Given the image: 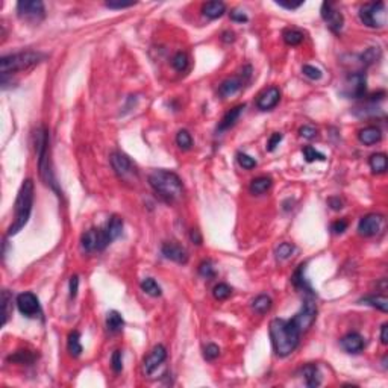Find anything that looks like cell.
<instances>
[{
  "instance_id": "cell-1",
  "label": "cell",
  "mask_w": 388,
  "mask_h": 388,
  "mask_svg": "<svg viewBox=\"0 0 388 388\" xmlns=\"http://www.w3.org/2000/svg\"><path fill=\"white\" fill-rule=\"evenodd\" d=\"M270 338L276 355L285 358L296 350L300 332L291 320L273 319L270 322Z\"/></svg>"
},
{
  "instance_id": "cell-2",
  "label": "cell",
  "mask_w": 388,
  "mask_h": 388,
  "mask_svg": "<svg viewBox=\"0 0 388 388\" xmlns=\"http://www.w3.org/2000/svg\"><path fill=\"white\" fill-rule=\"evenodd\" d=\"M149 184L159 197L173 203L184 196V185L181 178L168 170H155L149 175Z\"/></svg>"
},
{
  "instance_id": "cell-3",
  "label": "cell",
  "mask_w": 388,
  "mask_h": 388,
  "mask_svg": "<svg viewBox=\"0 0 388 388\" xmlns=\"http://www.w3.org/2000/svg\"><path fill=\"white\" fill-rule=\"evenodd\" d=\"M32 205H34V182L32 179H26L18 191L15 206H14V222L8 228V235H15L26 226L32 212Z\"/></svg>"
},
{
  "instance_id": "cell-4",
  "label": "cell",
  "mask_w": 388,
  "mask_h": 388,
  "mask_svg": "<svg viewBox=\"0 0 388 388\" xmlns=\"http://www.w3.org/2000/svg\"><path fill=\"white\" fill-rule=\"evenodd\" d=\"M44 58H46V55H43L40 52H32V50L6 55L0 59V71H2V76H6L9 73L28 70V68L40 64Z\"/></svg>"
},
{
  "instance_id": "cell-5",
  "label": "cell",
  "mask_w": 388,
  "mask_h": 388,
  "mask_svg": "<svg viewBox=\"0 0 388 388\" xmlns=\"http://www.w3.org/2000/svg\"><path fill=\"white\" fill-rule=\"evenodd\" d=\"M35 150L38 156V168H40V176L43 181L50 185L52 188H56L53 173L50 170V162H48V134L46 128H40L35 132Z\"/></svg>"
},
{
  "instance_id": "cell-6",
  "label": "cell",
  "mask_w": 388,
  "mask_h": 388,
  "mask_svg": "<svg viewBox=\"0 0 388 388\" xmlns=\"http://www.w3.org/2000/svg\"><path fill=\"white\" fill-rule=\"evenodd\" d=\"M359 20L369 28H382L385 24V3H366L359 9Z\"/></svg>"
},
{
  "instance_id": "cell-7",
  "label": "cell",
  "mask_w": 388,
  "mask_h": 388,
  "mask_svg": "<svg viewBox=\"0 0 388 388\" xmlns=\"http://www.w3.org/2000/svg\"><path fill=\"white\" fill-rule=\"evenodd\" d=\"M17 14L21 20L38 24L46 17L44 3L40 0H21L17 3Z\"/></svg>"
},
{
  "instance_id": "cell-8",
  "label": "cell",
  "mask_w": 388,
  "mask_h": 388,
  "mask_svg": "<svg viewBox=\"0 0 388 388\" xmlns=\"http://www.w3.org/2000/svg\"><path fill=\"white\" fill-rule=\"evenodd\" d=\"M315 319H317V306H315V303L312 300L306 299L305 303L302 305L300 311L294 315L293 319H291V322L294 323V326L302 334V332L308 331L312 326Z\"/></svg>"
},
{
  "instance_id": "cell-9",
  "label": "cell",
  "mask_w": 388,
  "mask_h": 388,
  "mask_svg": "<svg viewBox=\"0 0 388 388\" xmlns=\"http://www.w3.org/2000/svg\"><path fill=\"white\" fill-rule=\"evenodd\" d=\"M17 308L18 311L28 319L38 317L41 314V306L38 302V297L34 293H21L17 296Z\"/></svg>"
},
{
  "instance_id": "cell-10",
  "label": "cell",
  "mask_w": 388,
  "mask_h": 388,
  "mask_svg": "<svg viewBox=\"0 0 388 388\" xmlns=\"http://www.w3.org/2000/svg\"><path fill=\"white\" fill-rule=\"evenodd\" d=\"M82 249L88 253L94 250H103L108 246V241L105 238L103 229H90L82 235Z\"/></svg>"
},
{
  "instance_id": "cell-11",
  "label": "cell",
  "mask_w": 388,
  "mask_h": 388,
  "mask_svg": "<svg viewBox=\"0 0 388 388\" xmlns=\"http://www.w3.org/2000/svg\"><path fill=\"white\" fill-rule=\"evenodd\" d=\"M366 90H367L366 75L361 71L350 73L346 79V94L349 97H353V99H359V97L366 94Z\"/></svg>"
},
{
  "instance_id": "cell-12",
  "label": "cell",
  "mask_w": 388,
  "mask_h": 388,
  "mask_svg": "<svg viewBox=\"0 0 388 388\" xmlns=\"http://www.w3.org/2000/svg\"><path fill=\"white\" fill-rule=\"evenodd\" d=\"M322 18L326 21L328 28H329L334 34H340V32H341L343 24H344V18H343V14H341V12L334 8L332 3L325 2V3L322 5Z\"/></svg>"
},
{
  "instance_id": "cell-13",
  "label": "cell",
  "mask_w": 388,
  "mask_h": 388,
  "mask_svg": "<svg viewBox=\"0 0 388 388\" xmlns=\"http://www.w3.org/2000/svg\"><path fill=\"white\" fill-rule=\"evenodd\" d=\"M382 225H384V217L381 214H367L359 220L358 231L364 237H373L381 231Z\"/></svg>"
},
{
  "instance_id": "cell-14",
  "label": "cell",
  "mask_w": 388,
  "mask_h": 388,
  "mask_svg": "<svg viewBox=\"0 0 388 388\" xmlns=\"http://www.w3.org/2000/svg\"><path fill=\"white\" fill-rule=\"evenodd\" d=\"M111 165L114 168V172L120 176V178H128L131 175L135 173V167L132 164V161L120 152H114L111 155Z\"/></svg>"
},
{
  "instance_id": "cell-15",
  "label": "cell",
  "mask_w": 388,
  "mask_h": 388,
  "mask_svg": "<svg viewBox=\"0 0 388 388\" xmlns=\"http://www.w3.org/2000/svg\"><path fill=\"white\" fill-rule=\"evenodd\" d=\"M165 358H167V350H165V347L162 346V344H158V346H155L152 350H150V353L147 355L144 358V372L147 373V375H152L161 364L165 361Z\"/></svg>"
},
{
  "instance_id": "cell-16",
  "label": "cell",
  "mask_w": 388,
  "mask_h": 388,
  "mask_svg": "<svg viewBox=\"0 0 388 388\" xmlns=\"http://www.w3.org/2000/svg\"><path fill=\"white\" fill-rule=\"evenodd\" d=\"M279 99H281V91L279 88L276 87H270L264 90L256 99V106L258 109L261 111H270L273 109L278 103H279Z\"/></svg>"
},
{
  "instance_id": "cell-17",
  "label": "cell",
  "mask_w": 388,
  "mask_h": 388,
  "mask_svg": "<svg viewBox=\"0 0 388 388\" xmlns=\"http://www.w3.org/2000/svg\"><path fill=\"white\" fill-rule=\"evenodd\" d=\"M161 252H162V255H164L167 259L175 261V262H178V264H187V261H188V253H187V250H185L182 246L176 244V242H164Z\"/></svg>"
},
{
  "instance_id": "cell-18",
  "label": "cell",
  "mask_w": 388,
  "mask_h": 388,
  "mask_svg": "<svg viewBox=\"0 0 388 388\" xmlns=\"http://www.w3.org/2000/svg\"><path fill=\"white\" fill-rule=\"evenodd\" d=\"M341 346L347 353H359L364 349V338L356 332L347 334L341 338Z\"/></svg>"
},
{
  "instance_id": "cell-19",
  "label": "cell",
  "mask_w": 388,
  "mask_h": 388,
  "mask_svg": "<svg viewBox=\"0 0 388 388\" xmlns=\"http://www.w3.org/2000/svg\"><path fill=\"white\" fill-rule=\"evenodd\" d=\"M242 85H244L242 78L234 76V78H229V79H226L220 84V87H218V93H220L222 97H231V96L237 94L242 88Z\"/></svg>"
},
{
  "instance_id": "cell-20",
  "label": "cell",
  "mask_w": 388,
  "mask_h": 388,
  "mask_svg": "<svg viewBox=\"0 0 388 388\" xmlns=\"http://www.w3.org/2000/svg\"><path fill=\"white\" fill-rule=\"evenodd\" d=\"M121 231H123V220H121L118 215H112L109 218L106 228L103 229V234H105V238L108 241V244H109V242H112L115 238L120 237Z\"/></svg>"
},
{
  "instance_id": "cell-21",
  "label": "cell",
  "mask_w": 388,
  "mask_h": 388,
  "mask_svg": "<svg viewBox=\"0 0 388 388\" xmlns=\"http://www.w3.org/2000/svg\"><path fill=\"white\" fill-rule=\"evenodd\" d=\"M302 375H303L305 382L309 388H315L322 384V375H320V370L315 364H306V366L302 369Z\"/></svg>"
},
{
  "instance_id": "cell-22",
  "label": "cell",
  "mask_w": 388,
  "mask_h": 388,
  "mask_svg": "<svg viewBox=\"0 0 388 388\" xmlns=\"http://www.w3.org/2000/svg\"><path fill=\"white\" fill-rule=\"evenodd\" d=\"M242 111H244V105H238V106L232 108L231 111H228L225 114V117L222 118L220 125H218V132H223V131L232 128L237 123V120L240 118V115L242 114Z\"/></svg>"
},
{
  "instance_id": "cell-23",
  "label": "cell",
  "mask_w": 388,
  "mask_h": 388,
  "mask_svg": "<svg viewBox=\"0 0 388 388\" xmlns=\"http://www.w3.org/2000/svg\"><path fill=\"white\" fill-rule=\"evenodd\" d=\"M358 138L362 144H366V146H372V144H376L381 141L382 138V132L379 128L376 126H367V128H364L359 131L358 134Z\"/></svg>"
},
{
  "instance_id": "cell-24",
  "label": "cell",
  "mask_w": 388,
  "mask_h": 388,
  "mask_svg": "<svg viewBox=\"0 0 388 388\" xmlns=\"http://www.w3.org/2000/svg\"><path fill=\"white\" fill-rule=\"evenodd\" d=\"M202 12H203L205 17H208L211 20L220 18L226 12V5L223 2H208V3L203 5Z\"/></svg>"
},
{
  "instance_id": "cell-25",
  "label": "cell",
  "mask_w": 388,
  "mask_h": 388,
  "mask_svg": "<svg viewBox=\"0 0 388 388\" xmlns=\"http://www.w3.org/2000/svg\"><path fill=\"white\" fill-rule=\"evenodd\" d=\"M125 326V320L121 317V314L117 311H109L106 315V328L109 332H118Z\"/></svg>"
},
{
  "instance_id": "cell-26",
  "label": "cell",
  "mask_w": 388,
  "mask_h": 388,
  "mask_svg": "<svg viewBox=\"0 0 388 388\" xmlns=\"http://www.w3.org/2000/svg\"><path fill=\"white\" fill-rule=\"evenodd\" d=\"M37 355L31 350H17L15 353L8 356L9 362H17V364H26V366H31L32 362H35Z\"/></svg>"
},
{
  "instance_id": "cell-27",
  "label": "cell",
  "mask_w": 388,
  "mask_h": 388,
  "mask_svg": "<svg viewBox=\"0 0 388 388\" xmlns=\"http://www.w3.org/2000/svg\"><path fill=\"white\" fill-rule=\"evenodd\" d=\"M67 347L68 352L71 353V356H79L82 353V344H81V334L78 331H73L68 335V341H67Z\"/></svg>"
},
{
  "instance_id": "cell-28",
  "label": "cell",
  "mask_w": 388,
  "mask_h": 388,
  "mask_svg": "<svg viewBox=\"0 0 388 388\" xmlns=\"http://www.w3.org/2000/svg\"><path fill=\"white\" fill-rule=\"evenodd\" d=\"M305 267H306L305 264L299 265V269L294 272V276H293V279H291V281H293L296 288L308 291V293H312V290H311V287H309V284H308V281L305 278Z\"/></svg>"
},
{
  "instance_id": "cell-29",
  "label": "cell",
  "mask_w": 388,
  "mask_h": 388,
  "mask_svg": "<svg viewBox=\"0 0 388 388\" xmlns=\"http://www.w3.org/2000/svg\"><path fill=\"white\" fill-rule=\"evenodd\" d=\"M273 181L270 178H267V176H259L256 179H253L250 182V191L253 194H262L265 191H269L270 187H272Z\"/></svg>"
},
{
  "instance_id": "cell-30",
  "label": "cell",
  "mask_w": 388,
  "mask_h": 388,
  "mask_svg": "<svg viewBox=\"0 0 388 388\" xmlns=\"http://www.w3.org/2000/svg\"><path fill=\"white\" fill-rule=\"evenodd\" d=\"M272 305H273L272 299H270L269 296H265V294L258 296V297L252 302V308H253V311H256V312L261 314V315L269 312V311L272 309Z\"/></svg>"
},
{
  "instance_id": "cell-31",
  "label": "cell",
  "mask_w": 388,
  "mask_h": 388,
  "mask_svg": "<svg viewBox=\"0 0 388 388\" xmlns=\"http://www.w3.org/2000/svg\"><path fill=\"white\" fill-rule=\"evenodd\" d=\"M370 168L375 173H385L387 172V156L385 153H375L369 159Z\"/></svg>"
},
{
  "instance_id": "cell-32",
  "label": "cell",
  "mask_w": 388,
  "mask_h": 388,
  "mask_svg": "<svg viewBox=\"0 0 388 388\" xmlns=\"http://www.w3.org/2000/svg\"><path fill=\"white\" fill-rule=\"evenodd\" d=\"M141 290L144 291L146 294H149V296H152V297H159L161 296V287L156 284V281L155 279H152V278H146V279H143V282H141Z\"/></svg>"
},
{
  "instance_id": "cell-33",
  "label": "cell",
  "mask_w": 388,
  "mask_h": 388,
  "mask_svg": "<svg viewBox=\"0 0 388 388\" xmlns=\"http://www.w3.org/2000/svg\"><path fill=\"white\" fill-rule=\"evenodd\" d=\"M11 306H12V296L8 290H3L2 291V326H5L9 319Z\"/></svg>"
},
{
  "instance_id": "cell-34",
  "label": "cell",
  "mask_w": 388,
  "mask_h": 388,
  "mask_svg": "<svg viewBox=\"0 0 388 388\" xmlns=\"http://www.w3.org/2000/svg\"><path fill=\"white\" fill-rule=\"evenodd\" d=\"M362 303H367L373 308H378L382 312L388 311V299L385 296H367L361 300Z\"/></svg>"
},
{
  "instance_id": "cell-35",
  "label": "cell",
  "mask_w": 388,
  "mask_h": 388,
  "mask_svg": "<svg viewBox=\"0 0 388 388\" xmlns=\"http://www.w3.org/2000/svg\"><path fill=\"white\" fill-rule=\"evenodd\" d=\"M382 56V52L379 47H369L366 52L361 55V59L366 65H372L375 62H378Z\"/></svg>"
},
{
  "instance_id": "cell-36",
  "label": "cell",
  "mask_w": 388,
  "mask_h": 388,
  "mask_svg": "<svg viewBox=\"0 0 388 388\" xmlns=\"http://www.w3.org/2000/svg\"><path fill=\"white\" fill-rule=\"evenodd\" d=\"M282 37H284V41H285L288 46H299V44L303 41V38H305L303 34L299 32V31H296V29H287V31H284Z\"/></svg>"
},
{
  "instance_id": "cell-37",
  "label": "cell",
  "mask_w": 388,
  "mask_h": 388,
  "mask_svg": "<svg viewBox=\"0 0 388 388\" xmlns=\"http://www.w3.org/2000/svg\"><path fill=\"white\" fill-rule=\"evenodd\" d=\"M176 144L182 150H190L193 146V138L188 131H179L176 135Z\"/></svg>"
},
{
  "instance_id": "cell-38",
  "label": "cell",
  "mask_w": 388,
  "mask_h": 388,
  "mask_svg": "<svg viewBox=\"0 0 388 388\" xmlns=\"http://www.w3.org/2000/svg\"><path fill=\"white\" fill-rule=\"evenodd\" d=\"M212 294L217 300H225L232 294V288L228 284H218V285L214 287Z\"/></svg>"
},
{
  "instance_id": "cell-39",
  "label": "cell",
  "mask_w": 388,
  "mask_h": 388,
  "mask_svg": "<svg viewBox=\"0 0 388 388\" xmlns=\"http://www.w3.org/2000/svg\"><path fill=\"white\" fill-rule=\"evenodd\" d=\"M293 253H294V246L291 244V242H282V244H279V247L276 249V258L281 261L288 259Z\"/></svg>"
},
{
  "instance_id": "cell-40",
  "label": "cell",
  "mask_w": 388,
  "mask_h": 388,
  "mask_svg": "<svg viewBox=\"0 0 388 388\" xmlns=\"http://www.w3.org/2000/svg\"><path fill=\"white\" fill-rule=\"evenodd\" d=\"M303 156H305V161L306 162H314V161H325L326 156L320 152H317L314 147H311V146H306V147H303L302 150Z\"/></svg>"
},
{
  "instance_id": "cell-41",
  "label": "cell",
  "mask_w": 388,
  "mask_h": 388,
  "mask_svg": "<svg viewBox=\"0 0 388 388\" xmlns=\"http://www.w3.org/2000/svg\"><path fill=\"white\" fill-rule=\"evenodd\" d=\"M172 65H173L178 71L187 70V67H188V56H187L184 52H178V53L173 56V59H172Z\"/></svg>"
},
{
  "instance_id": "cell-42",
  "label": "cell",
  "mask_w": 388,
  "mask_h": 388,
  "mask_svg": "<svg viewBox=\"0 0 388 388\" xmlns=\"http://www.w3.org/2000/svg\"><path fill=\"white\" fill-rule=\"evenodd\" d=\"M237 159H238V164L242 167V168H246V170H252V168H255L256 167V161L252 158V156H249V155H246V153H238L237 155Z\"/></svg>"
},
{
  "instance_id": "cell-43",
  "label": "cell",
  "mask_w": 388,
  "mask_h": 388,
  "mask_svg": "<svg viewBox=\"0 0 388 388\" xmlns=\"http://www.w3.org/2000/svg\"><path fill=\"white\" fill-rule=\"evenodd\" d=\"M199 273H200V276H203L206 279H212L215 276V270H214L211 261H203L199 265Z\"/></svg>"
},
{
  "instance_id": "cell-44",
  "label": "cell",
  "mask_w": 388,
  "mask_h": 388,
  "mask_svg": "<svg viewBox=\"0 0 388 388\" xmlns=\"http://www.w3.org/2000/svg\"><path fill=\"white\" fill-rule=\"evenodd\" d=\"M302 73L306 78H309L312 81H319L322 78V71L317 67H314V65H303Z\"/></svg>"
},
{
  "instance_id": "cell-45",
  "label": "cell",
  "mask_w": 388,
  "mask_h": 388,
  "mask_svg": "<svg viewBox=\"0 0 388 388\" xmlns=\"http://www.w3.org/2000/svg\"><path fill=\"white\" fill-rule=\"evenodd\" d=\"M218 355H220V349H218V346H215V344H208L203 349V356L208 361H214L215 358H218Z\"/></svg>"
},
{
  "instance_id": "cell-46",
  "label": "cell",
  "mask_w": 388,
  "mask_h": 388,
  "mask_svg": "<svg viewBox=\"0 0 388 388\" xmlns=\"http://www.w3.org/2000/svg\"><path fill=\"white\" fill-rule=\"evenodd\" d=\"M111 362H112V370H114L115 373H120L121 369H123V359H121V352H120V350H115V352L112 353Z\"/></svg>"
},
{
  "instance_id": "cell-47",
  "label": "cell",
  "mask_w": 388,
  "mask_h": 388,
  "mask_svg": "<svg viewBox=\"0 0 388 388\" xmlns=\"http://www.w3.org/2000/svg\"><path fill=\"white\" fill-rule=\"evenodd\" d=\"M105 5H106V8H111V9H123V8H131L135 3L134 2H120V0H111V2H106Z\"/></svg>"
},
{
  "instance_id": "cell-48",
  "label": "cell",
  "mask_w": 388,
  "mask_h": 388,
  "mask_svg": "<svg viewBox=\"0 0 388 388\" xmlns=\"http://www.w3.org/2000/svg\"><path fill=\"white\" fill-rule=\"evenodd\" d=\"M299 134H300V137H303V138H306V140H312V138H315L317 137V129H315L314 126H302L300 128V131H299Z\"/></svg>"
},
{
  "instance_id": "cell-49",
  "label": "cell",
  "mask_w": 388,
  "mask_h": 388,
  "mask_svg": "<svg viewBox=\"0 0 388 388\" xmlns=\"http://www.w3.org/2000/svg\"><path fill=\"white\" fill-rule=\"evenodd\" d=\"M347 226H349V223H347V220H337V222H334L332 223V226H331V231L334 232V234H343L346 229H347Z\"/></svg>"
},
{
  "instance_id": "cell-50",
  "label": "cell",
  "mask_w": 388,
  "mask_h": 388,
  "mask_svg": "<svg viewBox=\"0 0 388 388\" xmlns=\"http://www.w3.org/2000/svg\"><path fill=\"white\" fill-rule=\"evenodd\" d=\"M281 141H282V134H279V132L273 134V135L270 137L269 143H267V150H269V152H273V150L278 147V146H279Z\"/></svg>"
},
{
  "instance_id": "cell-51",
  "label": "cell",
  "mask_w": 388,
  "mask_h": 388,
  "mask_svg": "<svg viewBox=\"0 0 388 388\" xmlns=\"http://www.w3.org/2000/svg\"><path fill=\"white\" fill-rule=\"evenodd\" d=\"M78 290H79V278L71 276L70 278V297L71 299H75L78 296Z\"/></svg>"
},
{
  "instance_id": "cell-52",
  "label": "cell",
  "mask_w": 388,
  "mask_h": 388,
  "mask_svg": "<svg viewBox=\"0 0 388 388\" xmlns=\"http://www.w3.org/2000/svg\"><path fill=\"white\" fill-rule=\"evenodd\" d=\"M231 20H232V21H237V23H246L249 18H247V15L242 12V11H240V9H232V11H231Z\"/></svg>"
},
{
  "instance_id": "cell-53",
  "label": "cell",
  "mask_w": 388,
  "mask_h": 388,
  "mask_svg": "<svg viewBox=\"0 0 388 388\" xmlns=\"http://www.w3.org/2000/svg\"><path fill=\"white\" fill-rule=\"evenodd\" d=\"M276 5H279V6L285 8V9H297V8H300L303 5V2H302V0H300V2H284V0H278Z\"/></svg>"
},
{
  "instance_id": "cell-54",
  "label": "cell",
  "mask_w": 388,
  "mask_h": 388,
  "mask_svg": "<svg viewBox=\"0 0 388 388\" xmlns=\"http://www.w3.org/2000/svg\"><path fill=\"white\" fill-rule=\"evenodd\" d=\"M190 238L193 242H196V244H202V235L197 229H191L190 232Z\"/></svg>"
},
{
  "instance_id": "cell-55",
  "label": "cell",
  "mask_w": 388,
  "mask_h": 388,
  "mask_svg": "<svg viewBox=\"0 0 388 388\" xmlns=\"http://www.w3.org/2000/svg\"><path fill=\"white\" fill-rule=\"evenodd\" d=\"M328 203H329V206H331L334 211H340V209L343 208V202L340 200V199H335V197L329 199V200H328Z\"/></svg>"
},
{
  "instance_id": "cell-56",
  "label": "cell",
  "mask_w": 388,
  "mask_h": 388,
  "mask_svg": "<svg viewBox=\"0 0 388 388\" xmlns=\"http://www.w3.org/2000/svg\"><path fill=\"white\" fill-rule=\"evenodd\" d=\"M381 341L382 344H388V325L384 323L381 326Z\"/></svg>"
},
{
  "instance_id": "cell-57",
  "label": "cell",
  "mask_w": 388,
  "mask_h": 388,
  "mask_svg": "<svg viewBox=\"0 0 388 388\" xmlns=\"http://www.w3.org/2000/svg\"><path fill=\"white\" fill-rule=\"evenodd\" d=\"M234 40H235V38H234V32H225V34H223V41H226V43L231 41V43H232Z\"/></svg>"
}]
</instances>
